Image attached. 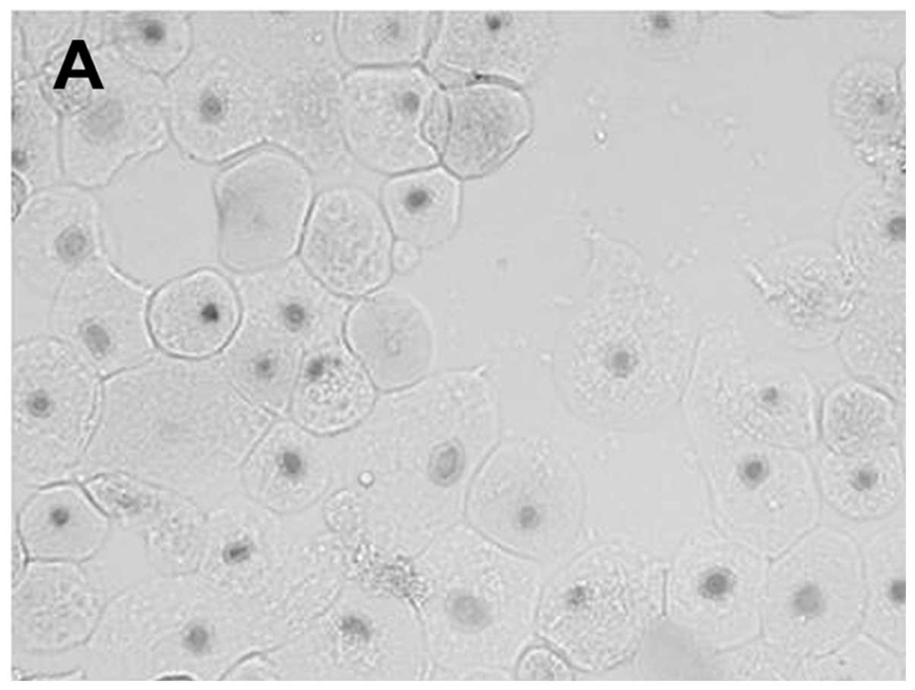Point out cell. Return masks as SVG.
Instances as JSON below:
<instances>
[{
  "mask_svg": "<svg viewBox=\"0 0 915 690\" xmlns=\"http://www.w3.org/2000/svg\"><path fill=\"white\" fill-rule=\"evenodd\" d=\"M768 571L763 626L771 644L820 655L860 623L866 589L861 557L844 534L820 528L798 540Z\"/></svg>",
  "mask_w": 915,
  "mask_h": 690,
  "instance_id": "1",
  "label": "cell"
},
{
  "mask_svg": "<svg viewBox=\"0 0 915 690\" xmlns=\"http://www.w3.org/2000/svg\"><path fill=\"white\" fill-rule=\"evenodd\" d=\"M312 194L305 167L264 148L224 170L215 186L222 262L238 272L264 269L295 250Z\"/></svg>",
  "mask_w": 915,
  "mask_h": 690,
  "instance_id": "2",
  "label": "cell"
},
{
  "mask_svg": "<svg viewBox=\"0 0 915 690\" xmlns=\"http://www.w3.org/2000/svg\"><path fill=\"white\" fill-rule=\"evenodd\" d=\"M442 95L413 68L365 69L343 83L340 118L348 145L365 164L383 172L437 161Z\"/></svg>",
  "mask_w": 915,
  "mask_h": 690,
  "instance_id": "3",
  "label": "cell"
},
{
  "mask_svg": "<svg viewBox=\"0 0 915 690\" xmlns=\"http://www.w3.org/2000/svg\"><path fill=\"white\" fill-rule=\"evenodd\" d=\"M650 576L642 563L614 552L579 560L567 575L557 602L560 644L574 661L598 666L634 644L651 607Z\"/></svg>",
  "mask_w": 915,
  "mask_h": 690,
  "instance_id": "4",
  "label": "cell"
},
{
  "mask_svg": "<svg viewBox=\"0 0 915 690\" xmlns=\"http://www.w3.org/2000/svg\"><path fill=\"white\" fill-rule=\"evenodd\" d=\"M767 576L763 555L734 540L706 537L679 560L673 610L711 645L744 644L759 632Z\"/></svg>",
  "mask_w": 915,
  "mask_h": 690,
  "instance_id": "5",
  "label": "cell"
},
{
  "mask_svg": "<svg viewBox=\"0 0 915 690\" xmlns=\"http://www.w3.org/2000/svg\"><path fill=\"white\" fill-rule=\"evenodd\" d=\"M391 235L373 198L352 187L325 191L312 213L303 245L307 267L332 290L357 296L390 274Z\"/></svg>",
  "mask_w": 915,
  "mask_h": 690,
  "instance_id": "6",
  "label": "cell"
},
{
  "mask_svg": "<svg viewBox=\"0 0 915 690\" xmlns=\"http://www.w3.org/2000/svg\"><path fill=\"white\" fill-rule=\"evenodd\" d=\"M525 98L502 84L457 88L442 97L437 148L461 177L483 175L499 165L528 133Z\"/></svg>",
  "mask_w": 915,
  "mask_h": 690,
  "instance_id": "7",
  "label": "cell"
},
{
  "mask_svg": "<svg viewBox=\"0 0 915 690\" xmlns=\"http://www.w3.org/2000/svg\"><path fill=\"white\" fill-rule=\"evenodd\" d=\"M347 336L378 383L393 386L419 376L434 349L432 321L412 295L396 289L376 291L350 312Z\"/></svg>",
  "mask_w": 915,
  "mask_h": 690,
  "instance_id": "8",
  "label": "cell"
},
{
  "mask_svg": "<svg viewBox=\"0 0 915 690\" xmlns=\"http://www.w3.org/2000/svg\"><path fill=\"white\" fill-rule=\"evenodd\" d=\"M534 46L530 18L518 12H449L442 16L428 64L444 80L489 75L526 76Z\"/></svg>",
  "mask_w": 915,
  "mask_h": 690,
  "instance_id": "9",
  "label": "cell"
},
{
  "mask_svg": "<svg viewBox=\"0 0 915 690\" xmlns=\"http://www.w3.org/2000/svg\"><path fill=\"white\" fill-rule=\"evenodd\" d=\"M239 319L228 281L209 270L171 282L153 302L150 321L157 341L180 355L203 356L221 348Z\"/></svg>",
  "mask_w": 915,
  "mask_h": 690,
  "instance_id": "10",
  "label": "cell"
},
{
  "mask_svg": "<svg viewBox=\"0 0 915 690\" xmlns=\"http://www.w3.org/2000/svg\"><path fill=\"white\" fill-rule=\"evenodd\" d=\"M146 295L106 265L90 263L67 280L55 307L56 319L72 327L85 348L105 358L122 335L143 328Z\"/></svg>",
  "mask_w": 915,
  "mask_h": 690,
  "instance_id": "11",
  "label": "cell"
},
{
  "mask_svg": "<svg viewBox=\"0 0 915 690\" xmlns=\"http://www.w3.org/2000/svg\"><path fill=\"white\" fill-rule=\"evenodd\" d=\"M271 102L264 80L252 66L222 54L198 107L206 156L220 160L260 141L270 122Z\"/></svg>",
  "mask_w": 915,
  "mask_h": 690,
  "instance_id": "12",
  "label": "cell"
},
{
  "mask_svg": "<svg viewBox=\"0 0 915 690\" xmlns=\"http://www.w3.org/2000/svg\"><path fill=\"white\" fill-rule=\"evenodd\" d=\"M382 198L395 234L417 248L442 243L457 226L459 185L441 168L393 178L384 185Z\"/></svg>",
  "mask_w": 915,
  "mask_h": 690,
  "instance_id": "13",
  "label": "cell"
},
{
  "mask_svg": "<svg viewBox=\"0 0 915 690\" xmlns=\"http://www.w3.org/2000/svg\"><path fill=\"white\" fill-rule=\"evenodd\" d=\"M372 392L354 360L331 350L311 358L298 382L294 411L306 426L321 432L345 427L368 408Z\"/></svg>",
  "mask_w": 915,
  "mask_h": 690,
  "instance_id": "14",
  "label": "cell"
},
{
  "mask_svg": "<svg viewBox=\"0 0 915 690\" xmlns=\"http://www.w3.org/2000/svg\"><path fill=\"white\" fill-rule=\"evenodd\" d=\"M436 26L432 12H342L337 40L356 63H408L421 56Z\"/></svg>",
  "mask_w": 915,
  "mask_h": 690,
  "instance_id": "15",
  "label": "cell"
},
{
  "mask_svg": "<svg viewBox=\"0 0 915 690\" xmlns=\"http://www.w3.org/2000/svg\"><path fill=\"white\" fill-rule=\"evenodd\" d=\"M865 628L887 647H905V535L891 530L874 537L864 551Z\"/></svg>",
  "mask_w": 915,
  "mask_h": 690,
  "instance_id": "16",
  "label": "cell"
},
{
  "mask_svg": "<svg viewBox=\"0 0 915 690\" xmlns=\"http://www.w3.org/2000/svg\"><path fill=\"white\" fill-rule=\"evenodd\" d=\"M892 456L859 454L835 459L825 467L823 485L829 501L852 518H878L900 499L901 476Z\"/></svg>",
  "mask_w": 915,
  "mask_h": 690,
  "instance_id": "17",
  "label": "cell"
},
{
  "mask_svg": "<svg viewBox=\"0 0 915 690\" xmlns=\"http://www.w3.org/2000/svg\"><path fill=\"white\" fill-rule=\"evenodd\" d=\"M27 212L13 231V249L21 265L35 260L40 271H63L86 257L95 240V218L86 210L67 213Z\"/></svg>",
  "mask_w": 915,
  "mask_h": 690,
  "instance_id": "18",
  "label": "cell"
},
{
  "mask_svg": "<svg viewBox=\"0 0 915 690\" xmlns=\"http://www.w3.org/2000/svg\"><path fill=\"white\" fill-rule=\"evenodd\" d=\"M27 539L41 555L84 553L95 542L99 522L88 503L67 488L39 495L25 517Z\"/></svg>",
  "mask_w": 915,
  "mask_h": 690,
  "instance_id": "19",
  "label": "cell"
},
{
  "mask_svg": "<svg viewBox=\"0 0 915 690\" xmlns=\"http://www.w3.org/2000/svg\"><path fill=\"white\" fill-rule=\"evenodd\" d=\"M889 422L886 401L860 386H847L830 397L825 410V433L838 450L853 451L881 433Z\"/></svg>",
  "mask_w": 915,
  "mask_h": 690,
  "instance_id": "20",
  "label": "cell"
},
{
  "mask_svg": "<svg viewBox=\"0 0 915 690\" xmlns=\"http://www.w3.org/2000/svg\"><path fill=\"white\" fill-rule=\"evenodd\" d=\"M810 680H898L894 657L866 637H857L835 652L805 667Z\"/></svg>",
  "mask_w": 915,
  "mask_h": 690,
  "instance_id": "21",
  "label": "cell"
},
{
  "mask_svg": "<svg viewBox=\"0 0 915 690\" xmlns=\"http://www.w3.org/2000/svg\"><path fill=\"white\" fill-rule=\"evenodd\" d=\"M740 652L735 678L789 680L799 674L794 655L770 642Z\"/></svg>",
  "mask_w": 915,
  "mask_h": 690,
  "instance_id": "22",
  "label": "cell"
},
{
  "mask_svg": "<svg viewBox=\"0 0 915 690\" xmlns=\"http://www.w3.org/2000/svg\"><path fill=\"white\" fill-rule=\"evenodd\" d=\"M526 679L562 680L568 679V670L553 653L546 650L533 652L522 667Z\"/></svg>",
  "mask_w": 915,
  "mask_h": 690,
  "instance_id": "23",
  "label": "cell"
},
{
  "mask_svg": "<svg viewBox=\"0 0 915 690\" xmlns=\"http://www.w3.org/2000/svg\"><path fill=\"white\" fill-rule=\"evenodd\" d=\"M419 257V250L412 243L400 240L392 247L391 262L394 268L399 273L407 272L415 267Z\"/></svg>",
  "mask_w": 915,
  "mask_h": 690,
  "instance_id": "24",
  "label": "cell"
},
{
  "mask_svg": "<svg viewBox=\"0 0 915 690\" xmlns=\"http://www.w3.org/2000/svg\"><path fill=\"white\" fill-rule=\"evenodd\" d=\"M453 611L458 618L471 625L480 624L483 618V612L476 601L469 597H460L453 607Z\"/></svg>",
  "mask_w": 915,
  "mask_h": 690,
  "instance_id": "25",
  "label": "cell"
},
{
  "mask_svg": "<svg viewBox=\"0 0 915 690\" xmlns=\"http://www.w3.org/2000/svg\"><path fill=\"white\" fill-rule=\"evenodd\" d=\"M206 638L205 630L200 627H195L186 637V644L191 650L199 651L206 644Z\"/></svg>",
  "mask_w": 915,
  "mask_h": 690,
  "instance_id": "26",
  "label": "cell"
},
{
  "mask_svg": "<svg viewBox=\"0 0 915 690\" xmlns=\"http://www.w3.org/2000/svg\"><path fill=\"white\" fill-rule=\"evenodd\" d=\"M144 32L146 38L150 41H157L163 37V30L160 26L156 24L147 26Z\"/></svg>",
  "mask_w": 915,
  "mask_h": 690,
  "instance_id": "27",
  "label": "cell"
},
{
  "mask_svg": "<svg viewBox=\"0 0 915 690\" xmlns=\"http://www.w3.org/2000/svg\"><path fill=\"white\" fill-rule=\"evenodd\" d=\"M247 550L243 548L231 549L228 551L230 560H241L247 555Z\"/></svg>",
  "mask_w": 915,
  "mask_h": 690,
  "instance_id": "28",
  "label": "cell"
}]
</instances>
